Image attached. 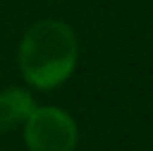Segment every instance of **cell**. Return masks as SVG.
Here are the masks:
<instances>
[{"label": "cell", "instance_id": "obj_2", "mask_svg": "<svg viewBox=\"0 0 153 151\" xmlns=\"http://www.w3.org/2000/svg\"><path fill=\"white\" fill-rule=\"evenodd\" d=\"M25 142L29 151H73L78 127L62 109L36 107L25 122Z\"/></svg>", "mask_w": 153, "mask_h": 151}, {"label": "cell", "instance_id": "obj_3", "mask_svg": "<svg viewBox=\"0 0 153 151\" xmlns=\"http://www.w3.org/2000/svg\"><path fill=\"white\" fill-rule=\"evenodd\" d=\"M33 109L36 102L31 93H27L25 89L13 87V89L0 91V133L25 124Z\"/></svg>", "mask_w": 153, "mask_h": 151}, {"label": "cell", "instance_id": "obj_1", "mask_svg": "<svg viewBox=\"0 0 153 151\" xmlns=\"http://www.w3.org/2000/svg\"><path fill=\"white\" fill-rule=\"evenodd\" d=\"M78 62V40L62 20H40L25 33L18 65L25 80L38 89H53L67 80Z\"/></svg>", "mask_w": 153, "mask_h": 151}]
</instances>
